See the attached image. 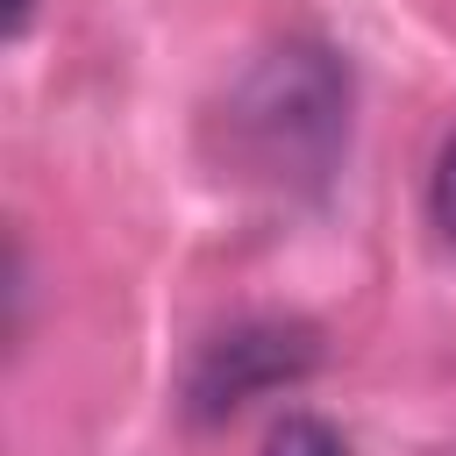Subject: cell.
<instances>
[{"instance_id":"5b68a950","label":"cell","mask_w":456,"mask_h":456,"mask_svg":"<svg viewBox=\"0 0 456 456\" xmlns=\"http://www.w3.org/2000/svg\"><path fill=\"white\" fill-rule=\"evenodd\" d=\"M28 7H36V0H7V36H21V21H28Z\"/></svg>"},{"instance_id":"7a4b0ae2","label":"cell","mask_w":456,"mask_h":456,"mask_svg":"<svg viewBox=\"0 0 456 456\" xmlns=\"http://www.w3.org/2000/svg\"><path fill=\"white\" fill-rule=\"evenodd\" d=\"M314 363H321V335L306 321H235L228 335H214L192 356L185 413L192 420H228L242 399H256L271 385H292Z\"/></svg>"},{"instance_id":"6da1fadb","label":"cell","mask_w":456,"mask_h":456,"mask_svg":"<svg viewBox=\"0 0 456 456\" xmlns=\"http://www.w3.org/2000/svg\"><path fill=\"white\" fill-rule=\"evenodd\" d=\"M342 128H349V71L314 43L271 50L228 100V135L264 178H321Z\"/></svg>"},{"instance_id":"3957f363","label":"cell","mask_w":456,"mask_h":456,"mask_svg":"<svg viewBox=\"0 0 456 456\" xmlns=\"http://www.w3.org/2000/svg\"><path fill=\"white\" fill-rule=\"evenodd\" d=\"M264 456H342V435H335L328 420H314V413H285V420L271 428Z\"/></svg>"},{"instance_id":"277c9868","label":"cell","mask_w":456,"mask_h":456,"mask_svg":"<svg viewBox=\"0 0 456 456\" xmlns=\"http://www.w3.org/2000/svg\"><path fill=\"white\" fill-rule=\"evenodd\" d=\"M435 221L456 235V135H449L442 157H435Z\"/></svg>"}]
</instances>
